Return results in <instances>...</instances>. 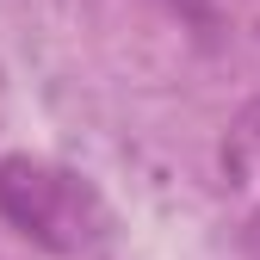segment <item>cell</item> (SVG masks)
Wrapping results in <instances>:
<instances>
[{
	"label": "cell",
	"mask_w": 260,
	"mask_h": 260,
	"mask_svg": "<svg viewBox=\"0 0 260 260\" xmlns=\"http://www.w3.org/2000/svg\"><path fill=\"white\" fill-rule=\"evenodd\" d=\"M161 7H174L180 19H199V25H205V19L217 13V0H161Z\"/></svg>",
	"instance_id": "2"
},
{
	"label": "cell",
	"mask_w": 260,
	"mask_h": 260,
	"mask_svg": "<svg viewBox=\"0 0 260 260\" xmlns=\"http://www.w3.org/2000/svg\"><path fill=\"white\" fill-rule=\"evenodd\" d=\"M248 248H254V254H260V211H254V217H248Z\"/></svg>",
	"instance_id": "4"
},
{
	"label": "cell",
	"mask_w": 260,
	"mask_h": 260,
	"mask_svg": "<svg viewBox=\"0 0 260 260\" xmlns=\"http://www.w3.org/2000/svg\"><path fill=\"white\" fill-rule=\"evenodd\" d=\"M242 137H248V143H254V149H260V100H254V106H248V112H242Z\"/></svg>",
	"instance_id": "3"
},
{
	"label": "cell",
	"mask_w": 260,
	"mask_h": 260,
	"mask_svg": "<svg viewBox=\"0 0 260 260\" xmlns=\"http://www.w3.org/2000/svg\"><path fill=\"white\" fill-rule=\"evenodd\" d=\"M0 217L50 254H81L100 230L93 186L31 155H0Z\"/></svg>",
	"instance_id": "1"
}]
</instances>
